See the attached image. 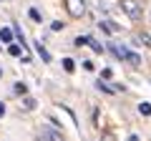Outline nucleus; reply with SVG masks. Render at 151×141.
I'll return each instance as SVG.
<instances>
[{
    "mask_svg": "<svg viewBox=\"0 0 151 141\" xmlns=\"http://www.w3.org/2000/svg\"><path fill=\"white\" fill-rule=\"evenodd\" d=\"M20 109H25V111H30V109H35V98H30V96H25L20 101Z\"/></svg>",
    "mask_w": 151,
    "mask_h": 141,
    "instance_id": "8",
    "label": "nucleus"
},
{
    "mask_svg": "<svg viewBox=\"0 0 151 141\" xmlns=\"http://www.w3.org/2000/svg\"><path fill=\"white\" fill-rule=\"evenodd\" d=\"M13 33H15V28H0V40L3 43H13Z\"/></svg>",
    "mask_w": 151,
    "mask_h": 141,
    "instance_id": "5",
    "label": "nucleus"
},
{
    "mask_svg": "<svg viewBox=\"0 0 151 141\" xmlns=\"http://www.w3.org/2000/svg\"><path fill=\"white\" fill-rule=\"evenodd\" d=\"M5 116V103H0V119Z\"/></svg>",
    "mask_w": 151,
    "mask_h": 141,
    "instance_id": "18",
    "label": "nucleus"
},
{
    "mask_svg": "<svg viewBox=\"0 0 151 141\" xmlns=\"http://www.w3.org/2000/svg\"><path fill=\"white\" fill-rule=\"evenodd\" d=\"M139 43H146V45H151V38H149V35H141V38H139Z\"/></svg>",
    "mask_w": 151,
    "mask_h": 141,
    "instance_id": "17",
    "label": "nucleus"
},
{
    "mask_svg": "<svg viewBox=\"0 0 151 141\" xmlns=\"http://www.w3.org/2000/svg\"><path fill=\"white\" fill-rule=\"evenodd\" d=\"M0 78H3V70H0Z\"/></svg>",
    "mask_w": 151,
    "mask_h": 141,
    "instance_id": "19",
    "label": "nucleus"
},
{
    "mask_svg": "<svg viewBox=\"0 0 151 141\" xmlns=\"http://www.w3.org/2000/svg\"><path fill=\"white\" fill-rule=\"evenodd\" d=\"M121 10H124L131 20H139L141 18V5L136 3V0H121Z\"/></svg>",
    "mask_w": 151,
    "mask_h": 141,
    "instance_id": "1",
    "label": "nucleus"
},
{
    "mask_svg": "<svg viewBox=\"0 0 151 141\" xmlns=\"http://www.w3.org/2000/svg\"><path fill=\"white\" fill-rule=\"evenodd\" d=\"M50 28H53V30L58 33V30H63V23H60V20H55V23H53V25H50Z\"/></svg>",
    "mask_w": 151,
    "mask_h": 141,
    "instance_id": "16",
    "label": "nucleus"
},
{
    "mask_svg": "<svg viewBox=\"0 0 151 141\" xmlns=\"http://www.w3.org/2000/svg\"><path fill=\"white\" fill-rule=\"evenodd\" d=\"M28 15H30V20H35V23H40V20H43V18H40V13H38L35 8H30V10H28Z\"/></svg>",
    "mask_w": 151,
    "mask_h": 141,
    "instance_id": "14",
    "label": "nucleus"
},
{
    "mask_svg": "<svg viewBox=\"0 0 151 141\" xmlns=\"http://www.w3.org/2000/svg\"><path fill=\"white\" fill-rule=\"evenodd\" d=\"M101 28H103V30H108V33H116V30H119V25H113V23H108V20H103Z\"/></svg>",
    "mask_w": 151,
    "mask_h": 141,
    "instance_id": "13",
    "label": "nucleus"
},
{
    "mask_svg": "<svg viewBox=\"0 0 151 141\" xmlns=\"http://www.w3.org/2000/svg\"><path fill=\"white\" fill-rule=\"evenodd\" d=\"M13 91H15L18 96H25V93H28V86H25V83H15V88H13Z\"/></svg>",
    "mask_w": 151,
    "mask_h": 141,
    "instance_id": "12",
    "label": "nucleus"
},
{
    "mask_svg": "<svg viewBox=\"0 0 151 141\" xmlns=\"http://www.w3.org/2000/svg\"><path fill=\"white\" fill-rule=\"evenodd\" d=\"M139 114L141 116H151V103H146V101L139 103Z\"/></svg>",
    "mask_w": 151,
    "mask_h": 141,
    "instance_id": "11",
    "label": "nucleus"
},
{
    "mask_svg": "<svg viewBox=\"0 0 151 141\" xmlns=\"http://www.w3.org/2000/svg\"><path fill=\"white\" fill-rule=\"evenodd\" d=\"M65 5H68V13L73 18H81L83 13H86V3H83V0H65Z\"/></svg>",
    "mask_w": 151,
    "mask_h": 141,
    "instance_id": "2",
    "label": "nucleus"
},
{
    "mask_svg": "<svg viewBox=\"0 0 151 141\" xmlns=\"http://www.w3.org/2000/svg\"><path fill=\"white\" fill-rule=\"evenodd\" d=\"M124 60H129L131 65H139V63H141V58L134 53V50H126V58H124Z\"/></svg>",
    "mask_w": 151,
    "mask_h": 141,
    "instance_id": "9",
    "label": "nucleus"
},
{
    "mask_svg": "<svg viewBox=\"0 0 151 141\" xmlns=\"http://www.w3.org/2000/svg\"><path fill=\"white\" fill-rule=\"evenodd\" d=\"M35 48H38V55H40V58H43V60H45V63H48V60H50V53H48V50H45V48H43V43H38V45H35Z\"/></svg>",
    "mask_w": 151,
    "mask_h": 141,
    "instance_id": "10",
    "label": "nucleus"
},
{
    "mask_svg": "<svg viewBox=\"0 0 151 141\" xmlns=\"http://www.w3.org/2000/svg\"><path fill=\"white\" fill-rule=\"evenodd\" d=\"M96 88H98V91H103V93H116V91H121L119 86H108V83H103V78L96 83Z\"/></svg>",
    "mask_w": 151,
    "mask_h": 141,
    "instance_id": "4",
    "label": "nucleus"
},
{
    "mask_svg": "<svg viewBox=\"0 0 151 141\" xmlns=\"http://www.w3.org/2000/svg\"><path fill=\"white\" fill-rule=\"evenodd\" d=\"M101 8L103 10H116V8H121V0H101Z\"/></svg>",
    "mask_w": 151,
    "mask_h": 141,
    "instance_id": "6",
    "label": "nucleus"
},
{
    "mask_svg": "<svg viewBox=\"0 0 151 141\" xmlns=\"http://www.w3.org/2000/svg\"><path fill=\"white\" fill-rule=\"evenodd\" d=\"M63 68H65V70H68V73H70V70L76 68V63H73V58H63Z\"/></svg>",
    "mask_w": 151,
    "mask_h": 141,
    "instance_id": "15",
    "label": "nucleus"
},
{
    "mask_svg": "<svg viewBox=\"0 0 151 141\" xmlns=\"http://www.w3.org/2000/svg\"><path fill=\"white\" fill-rule=\"evenodd\" d=\"M86 45H91L96 53H103V43H98V40H93L91 35H86Z\"/></svg>",
    "mask_w": 151,
    "mask_h": 141,
    "instance_id": "7",
    "label": "nucleus"
},
{
    "mask_svg": "<svg viewBox=\"0 0 151 141\" xmlns=\"http://www.w3.org/2000/svg\"><path fill=\"white\" fill-rule=\"evenodd\" d=\"M40 139H53V141H63V134H58V131H50V129H40Z\"/></svg>",
    "mask_w": 151,
    "mask_h": 141,
    "instance_id": "3",
    "label": "nucleus"
},
{
    "mask_svg": "<svg viewBox=\"0 0 151 141\" xmlns=\"http://www.w3.org/2000/svg\"><path fill=\"white\" fill-rule=\"evenodd\" d=\"M0 3H3V0H0Z\"/></svg>",
    "mask_w": 151,
    "mask_h": 141,
    "instance_id": "20",
    "label": "nucleus"
}]
</instances>
